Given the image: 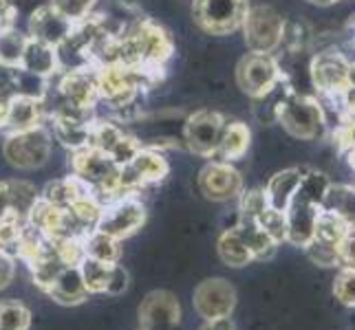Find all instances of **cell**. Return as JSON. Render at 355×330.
Wrapping results in <instances>:
<instances>
[{
  "label": "cell",
  "instance_id": "cell-1",
  "mask_svg": "<svg viewBox=\"0 0 355 330\" xmlns=\"http://www.w3.org/2000/svg\"><path fill=\"white\" fill-rule=\"evenodd\" d=\"M53 150V134L42 124L11 132L3 143V156L7 163L16 169H38L42 167L49 158H51Z\"/></svg>",
  "mask_w": 355,
  "mask_h": 330
},
{
  "label": "cell",
  "instance_id": "cell-2",
  "mask_svg": "<svg viewBox=\"0 0 355 330\" xmlns=\"http://www.w3.org/2000/svg\"><path fill=\"white\" fill-rule=\"evenodd\" d=\"M278 124L283 126L291 137L302 141L320 139L324 134V113L315 97L289 93L278 108Z\"/></svg>",
  "mask_w": 355,
  "mask_h": 330
},
{
  "label": "cell",
  "instance_id": "cell-3",
  "mask_svg": "<svg viewBox=\"0 0 355 330\" xmlns=\"http://www.w3.org/2000/svg\"><path fill=\"white\" fill-rule=\"evenodd\" d=\"M236 84L252 100H261L283 84V71L274 55L248 53L236 66Z\"/></svg>",
  "mask_w": 355,
  "mask_h": 330
},
{
  "label": "cell",
  "instance_id": "cell-4",
  "mask_svg": "<svg viewBox=\"0 0 355 330\" xmlns=\"http://www.w3.org/2000/svg\"><path fill=\"white\" fill-rule=\"evenodd\" d=\"M241 29L245 33V44H248L250 53L274 55V51L283 42L285 18L274 7H250Z\"/></svg>",
  "mask_w": 355,
  "mask_h": 330
},
{
  "label": "cell",
  "instance_id": "cell-5",
  "mask_svg": "<svg viewBox=\"0 0 355 330\" xmlns=\"http://www.w3.org/2000/svg\"><path fill=\"white\" fill-rule=\"evenodd\" d=\"M250 11L248 0H194V22L210 35H230L243 27Z\"/></svg>",
  "mask_w": 355,
  "mask_h": 330
},
{
  "label": "cell",
  "instance_id": "cell-6",
  "mask_svg": "<svg viewBox=\"0 0 355 330\" xmlns=\"http://www.w3.org/2000/svg\"><path fill=\"white\" fill-rule=\"evenodd\" d=\"M146 205L137 196H121L102 205V214L97 218L95 229L115 240H126L144 227Z\"/></svg>",
  "mask_w": 355,
  "mask_h": 330
},
{
  "label": "cell",
  "instance_id": "cell-7",
  "mask_svg": "<svg viewBox=\"0 0 355 330\" xmlns=\"http://www.w3.org/2000/svg\"><path fill=\"white\" fill-rule=\"evenodd\" d=\"M227 124V119L218 113V110H197L186 119L183 126V141H186L188 150L197 156L214 158L218 143H221V134Z\"/></svg>",
  "mask_w": 355,
  "mask_h": 330
},
{
  "label": "cell",
  "instance_id": "cell-8",
  "mask_svg": "<svg viewBox=\"0 0 355 330\" xmlns=\"http://www.w3.org/2000/svg\"><path fill=\"white\" fill-rule=\"evenodd\" d=\"M192 304L203 322L230 317L236 309V288L225 277H207L194 288Z\"/></svg>",
  "mask_w": 355,
  "mask_h": 330
},
{
  "label": "cell",
  "instance_id": "cell-9",
  "mask_svg": "<svg viewBox=\"0 0 355 330\" xmlns=\"http://www.w3.org/2000/svg\"><path fill=\"white\" fill-rule=\"evenodd\" d=\"M243 187L245 183L241 172L227 161L212 158L199 172V192L212 203H227L241 199Z\"/></svg>",
  "mask_w": 355,
  "mask_h": 330
},
{
  "label": "cell",
  "instance_id": "cell-10",
  "mask_svg": "<svg viewBox=\"0 0 355 330\" xmlns=\"http://www.w3.org/2000/svg\"><path fill=\"white\" fill-rule=\"evenodd\" d=\"M141 330H179L181 304L175 293L157 288L146 295L137 309Z\"/></svg>",
  "mask_w": 355,
  "mask_h": 330
},
{
  "label": "cell",
  "instance_id": "cell-11",
  "mask_svg": "<svg viewBox=\"0 0 355 330\" xmlns=\"http://www.w3.org/2000/svg\"><path fill=\"white\" fill-rule=\"evenodd\" d=\"M349 59L338 53V51H322L313 57L311 62V80L313 86L322 95L331 97V100H340L345 95L351 84H349Z\"/></svg>",
  "mask_w": 355,
  "mask_h": 330
},
{
  "label": "cell",
  "instance_id": "cell-12",
  "mask_svg": "<svg viewBox=\"0 0 355 330\" xmlns=\"http://www.w3.org/2000/svg\"><path fill=\"white\" fill-rule=\"evenodd\" d=\"M76 29V22H71L51 5H40L31 11L29 18V38L46 42L51 46H60L69 40V35Z\"/></svg>",
  "mask_w": 355,
  "mask_h": 330
},
{
  "label": "cell",
  "instance_id": "cell-13",
  "mask_svg": "<svg viewBox=\"0 0 355 330\" xmlns=\"http://www.w3.org/2000/svg\"><path fill=\"white\" fill-rule=\"evenodd\" d=\"M40 194L29 181H0V218L16 216L27 220Z\"/></svg>",
  "mask_w": 355,
  "mask_h": 330
},
{
  "label": "cell",
  "instance_id": "cell-14",
  "mask_svg": "<svg viewBox=\"0 0 355 330\" xmlns=\"http://www.w3.org/2000/svg\"><path fill=\"white\" fill-rule=\"evenodd\" d=\"M322 207H315L309 203H302L293 199L291 205L285 212V223H287V242L293 247L304 249L307 244L313 240V231H315V218L318 212Z\"/></svg>",
  "mask_w": 355,
  "mask_h": 330
},
{
  "label": "cell",
  "instance_id": "cell-15",
  "mask_svg": "<svg viewBox=\"0 0 355 330\" xmlns=\"http://www.w3.org/2000/svg\"><path fill=\"white\" fill-rule=\"evenodd\" d=\"M44 293L53 302L62 304V306H78V304L87 302L91 295L87 284H84V279H82L78 264L64 266L62 271L55 275L53 282L44 288Z\"/></svg>",
  "mask_w": 355,
  "mask_h": 330
},
{
  "label": "cell",
  "instance_id": "cell-16",
  "mask_svg": "<svg viewBox=\"0 0 355 330\" xmlns=\"http://www.w3.org/2000/svg\"><path fill=\"white\" fill-rule=\"evenodd\" d=\"M20 71H27L31 75H38L42 80H51L53 75L60 73V57H58V48L29 38L27 48H24Z\"/></svg>",
  "mask_w": 355,
  "mask_h": 330
},
{
  "label": "cell",
  "instance_id": "cell-17",
  "mask_svg": "<svg viewBox=\"0 0 355 330\" xmlns=\"http://www.w3.org/2000/svg\"><path fill=\"white\" fill-rule=\"evenodd\" d=\"M300 176H302V169L298 167H287L276 172L267 181V185L263 190L267 205L276 212H287V207L291 205L293 196H296V192H298Z\"/></svg>",
  "mask_w": 355,
  "mask_h": 330
},
{
  "label": "cell",
  "instance_id": "cell-18",
  "mask_svg": "<svg viewBox=\"0 0 355 330\" xmlns=\"http://www.w3.org/2000/svg\"><path fill=\"white\" fill-rule=\"evenodd\" d=\"M42 115H44V104L40 100H33V97H24V95H14L9 102L5 128H9L11 132L33 128V126L42 124Z\"/></svg>",
  "mask_w": 355,
  "mask_h": 330
},
{
  "label": "cell",
  "instance_id": "cell-19",
  "mask_svg": "<svg viewBox=\"0 0 355 330\" xmlns=\"http://www.w3.org/2000/svg\"><path fill=\"white\" fill-rule=\"evenodd\" d=\"M250 141H252V132H250L248 124H243V121H227L214 158L234 163L245 156V152L250 148Z\"/></svg>",
  "mask_w": 355,
  "mask_h": 330
},
{
  "label": "cell",
  "instance_id": "cell-20",
  "mask_svg": "<svg viewBox=\"0 0 355 330\" xmlns=\"http://www.w3.org/2000/svg\"><path fill=\"white\" fill-rule=\"evenodd\" d=\"M128 165L132 167V172L137 174L144 187L164 181L170 172V165L164 158V154L157 152L155 148H141Z\"/></svg>",
  "mask_w": 355,
  "mask_h": 330
},
{
  "label": "cell",
  "instance_id": "cell-21",
  "mask_svg": "<svg viewBox=\"0 0 355 330\" xmlns=\"http://www.w3.org/2000/svg\"><path fill=\"white\" fill-rule=\"evenodd\" d=\"M91 192L84 183L78 178V176H64V178H58V181H51L49 185L42 190L40 199L49 205L53 207H62V210H69V207L76 203L78 199H82L84 194Z\"/></svg>",
  "mask_w": 355,
  "mask_h": 330
},
{
  "label": "cell",
  "instance_id": "cell-22",
  "mask_svg": "<svg viewBox=\"0 0 355 330\" xmlns=\"http://www.w3.org/2000/svg\"><path fill=\"white\" fill-rule=\"evenodd\" d=\"M234 229L239 231V236L243 238V242L248 244V249L252 251L254 260H267V258H272V255H274L278 244L265 234L263 227L256 223V220L239 218V223L234 225Z\"/></svg>",
  "mask_w": 355,
  "mask_h": 330
},
{
  "label": "cell",
  "instance_id": "cell-23",
  "mask_svg": "<svg viewBox=\"0 0 355 330\" xmlns=\"http://www.w3.org/2000/svg\"><path fill=\"white\" fill-rule=\"evenodd\" d=\"M216 251H218L221 262L232 268H241V266H248L254 262L252 251L248 249V244L243 242V238L239 236V231L234 227L221 234V238L216 242Z\"/></svg>",
  "mask_w": 355,
  "mask_h": 330
},
{
  "label": "cell",
  "instance_id": "cell-24",
  "mask_svg": "<svg viewBox=\"0 0 355 330\" xmlns=\"http://www.w3.org/2000/svg\"><path fill=\"white\" fill-rule=\"evenodd\" d=\"M27 42H29V35L18 31L16 27L0 31V68H5V71L20 68Z\"/></svg>",
  "mask_w": 355,
  "mask_h": 330
},
{
  "label": "cell",
  "instance_id": "cell-25",
  "mask_svg": "<svg viewBox=\"0 0 355 330\" xmlns=\"http://www.w3.org/2000/svg\"><path fill=\"white\" fill-rule=\"evenodd\" d=\"M349 229H353V227L340 214H336L331 210H324L322 207V210L318 212V218H315L313 240L338 247V242L349 234Z\"/></svg>",
  "mask_w": 355,
  "mask_h": 330
},
{
  "label": "cell",
  "instance_id": "cell-26",
  "mask_svg": "<svg viewBox=\"0 0 355 330\" xmlns=\"http://www.w3.org/2000/svg\"><path fill=\"white\" fill-rule=\"evenodd\" d=\"M329 187H331V181H329L327 174L318 172V169H302L300 185H298V192L293 199L315 205V207H322L327 194H329Z\"/></svg>",
  "mask_w": 355,
  "mask_h": 330
},
{
  "label": "cell",
  "instance_id": "cell-27",
  "mask_svg": "<svg viewBox=\"0 0 355 330\" xmlns=\"http://www.w3.org/2000/svg\"><path fill=\"white\" fill-rule=\"evenodd\" d=\"M82 244H84V255H89V258L102 260V262H111V264H117L121 260L119 240L106 236V234H102V231H97V229L89 231Z\"/></svg>",
  "mask_w": 355,
  "mask_h": 330
},
{
  "label": "cell",
  "instance_id": "cell-28",
  "mask_svg": "<svg viewBox=\"0 0 355 330\" xmlns=\"http://www.w3.org/2000/svg\"><path fill=\"white\" fill-rule=\"evenodd\" d=\"M78 266H80L82 279H84V284H87L91 295H95V293H106L108 279H111V273H113L111 262H102V260L84 255Z\"/></svg>",
  "mask_w": 355,
  "mask_h": 330
},
{
  "label": "cell",
  "instance_id": "cell-29",
  "mask_svg": "<svg viewBox=\"0 0 355 330\" xmlns=\"http://www.w3.org/2000/svg\"><path fill=\"white\" fill-rule=\"evenodd\" d=\"M322 207L340 214L351 227H355V187L353 185H334L331 183Z\"/></svg>",
  "mask_w": 355,
  "mask_h": 330
},
{
  "label": "cell",
  "instance_id": "cell-30",
  "mask_svg": "<svg viewBox=\"0 0 355 330\" xmlns=\"http://www.w3.org/2000/svg\"><path fill=\"white\" fill-rule=\"evenodd\" d=\"M31 311L16 300L0 302V330H29Z\"/></svg>",
  "mask_w": 355,
  "mask_h": 330
},
{
  "label": "cell",
  "instance_id": "cell-31",
  "mask_svg": "<svg viewBox=\"0 0 355 330\" xmlns=\"http://www.w3.org/2000/svg\"><path fill=\"white\" fill-rule=\"evenodd\" d=\"M24 227H27V220H22V218H16V216L0 218V249L11 253L14 258H16L18 242L24 234Z\"/></svg>",
  "mask_w": 355,
  "mask_h": 330
},
{
  "label": "cell",
  "instance_id": "cell-32",
  "mask_svg": "<svg viewBox=\"0 0 355 330\" xmlns=\"http://www.w3.org/2000/svg\"><path fill=\"white\" fill-rule=\"evenodd\" d=\"M265 234L272 238L276 244H283L287 242V223H285V212H276L272 207H267V210L259 216L256 220Z\"/></svg>",
  "mask_w": 355,
  "mask_h": 330
},
{
  "label": "cell",
  "instance_id": "cell-33",
  "mask_svg": "<svg viewBox=\"0 0 355 330\" xmlns=\"http://www.w3.org/2000/svg\"><path fill=\"white\" fill-rule=\"evenodd\" d=\"M334 295L342 306L355 309V268H340L334 279Z\"/></svg>",
  "mask_w": 355,
  "mask_h": 330
},
{
  "label": "cell",
  "instance_id": "cell-34",
  "mask_svg": "<svg viewBox=\"0 0 355 330\" xmlns=\"http://www.w3.org/2000/svg\"><path fill=\"white\" fill-rule=\"evenodd\" d=\"M97 0H51V7H55L60 14L67 16L71 22H82L84 18L91 16V9Z\"/></svg>",
  "mask_w": 355,
  "mask_h": 330
},
{
  "label": "cell",
  "instance_id": "cell-35",
  "mask_svg": "<svg viewBox=\"0 0 355 330\" xmlns=\"http://www.w3.org/2000/svg\"><path fill=\"white\" fill-rule=\"evenodd\" d=\"M144 148V145L135 139V137H128V134H124L117 143H115V148L108 152V156L113 158V161L121 167V165H128L135 156H137V152Z\"/></svg>",
  "mask_w": 355,
  "mask_h": 330
},
{
  "label": "cell",
  "instance_id": "cell-36",
  "mask_svg": "<svg viewBox=\"0 0 355 330\" xmlns=\"http://www.w3.org/2000/svg\"><path fill=\"white\" fill-rule=\"evenodd\" d=\"M304 251H307L309 260L313 264H320V266H338V255H336V247H331V244H324V242H318V240H311L307 247H304Z\"/></svg>",
  "mask_w": 355,
  "mask_h": 330
},
{
  "label": "cell",
  "instance_id": "cell-37",
  "mask_svg": "<svg viewBox=\"0 0 355 330\" xmlns=\"http://www.w3.org/2000/svg\"><path fill=\"white\" fill-rule=\"evenodd\" d=\"M336 255L340 268H355V227L349 229V234L338 242Z\"/></svg>",
  "mask_w": 355,
  "mask_h": 330
},
{
  "label": "cell",
  "instance_id": "cell-38",
  "mask_svg": "<svg viewBox=\"0 0 355 330\" xmlns=\"http://www.w3.org/2000/svg\"><path fill=\"white\" fill-rule=\"evenodd\" d=\"M128 271L119 262L113 264V273H111V279H108V286H106V295H121V293L128 291Z\"/></svg>",
  "mask_w": 355,
  "mask_h": 330
},
{
  "label": "cell",
  "instance_id": "cell-39",
  "mask_svg": "<svg viewBox=\"0 0 355 330\" xmlns=\"http://www.w3.org/2000/svg\"><path fill=\"white\" fill-rule=\"evenodd\" d=\"M14 275H16V258L0 249V291L11 284Z\"/></svg>",
  "mask_w": 355,
  "mask_h": 330
},
{
  "label": "cell",
  "instance_id": "cell-40",
  "mask_svg": "<svg viewBox=\"0 0 355 330\" xmlns=\"http://www.w3.org/2000/svg\"><path fill=\"white\" fill-rule=\"evenodd\" d=\"M14 95H16V91H14V84H11V80L0 82V128H5V124H7L9 102H11V97H14Z\"/></svg>",
  "mask_w": 355,
  "mask_h": 330
},
{
  "label": "cell",
  "instance_id": "cell-41",
  "mask_svg": "<svg viewBox=\"0 0 355 330\" xmlns=\"http://www.w3.org/2000/svg\"><path fill=\"white\" fill-rule=\"evenodd\" d=\"M201 330H236L234 322L230 317H221V320H212V322H205L201 326Z\"/></svg>",
  "mask_w": 355,
  "mask_h": 330
},
{
  "label": "cell",
  "instance_id": "cell-42",
  "mask_svg": "<svg viewBox=\"0 0 355 330\" xmlns=\"http://www.w3.org/2000/svg\"><path fill=\"white\" fill-rule=\"evenodd\" d=\"M345 154H347V158H349V165H351V167L355 169V143L351 145V148H349V150H347Z\"/></svg>",
  "mask_w": 355,
  "mask_h": 330
},
{
  "label": "cell",
  "instance_id": "cell-43",
  "mask_svg": "<svg viewBox=\"0 0 355 330\" xmlns=\"http://www.w3.org/2000/svg\"><path fill=\"white\" fill-rule=\"evenodd\" d=\"M307 3H313V5L324 7V5H334V3H338V0H307Z\"/></svg>",
  "mask_w": 355,
  "mask_h": 330
},
{
  "label": "cell",
  "instance_id": "cell-44",
  "mask_svg": "<svg viewBox=\"0 0 355 330\" xmlns=\"http://www.w3.org/2000/svg\"><path fill=\"white\" fill-rule=\"evenodd\" d=\"M139 330H141V328H139Z\"/></svg>",
  "mask_w": 355,
  "mask_h": 330
}]
</instances>
